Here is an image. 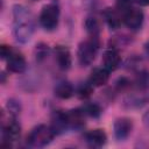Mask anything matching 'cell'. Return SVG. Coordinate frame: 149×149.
I'll return each mask as SVG.
<instances>
[{"mask_svg":"<svg viewBox=\"0 0 149 149\" xmlns=\"http://www.w3.org/2000/svg\"><path fill=\"white\" fill-rule=\"evenodd\" d=\"M7 109H8L9 115L15 116L16 114H19V113H20L21 107H20V104H19L17 101H15V100L10 99V100H8V101H7Z\"/></svg>","mask_w":149,"mask_h":149,"instance_id":"obj_21","label":"cell"},{"mask_svg":"<svg viewBox=\"0 0 149 149\" xmlns=\"http://www.w3.org/2000/svg\"><path fill=\"white\" fill-rule=\"evenodd\" d=\"M86 143L92 148H100L107 141V135L102 129H92L85 134Z\"/></svg>","mask_w":149,"mask_h":149,"instance_id":"obj_12","label":"cell"},{"mask_svg":"<svg viewBox=\"0 0 149 149\" xmlns=\"http://www.w3.org/2000/svg\"><path fill=\"white\" fill-rule=\"evenodd\" d=\"M55 135H56V133L54 132L51 126L38 125L29 133V135L27 137V142L31 147L41 148V147H45L47 144H49L52 141Z\"/></svg>","mask_w":149,"mask_h":149,"instance_id":"obj_3","label":"cell"},{"mask_svg":"<svg viewBox=\"0 0 149 149\" xmlns=\"http://www.w3.org/2000/svg\"><path fill=\"white\" fill-rule=\"evenodd\" d=\"M109 78V71L102 68H95L90 76V83L93 86H102L108 81Z\"/></svg>","mask_w":149,"mask_h":149,"instance_id":"obj_16","label":"cell"},{"mask_svg":"<svg viewBox=\"0 0 149 149\" xmlns=\"http://www.w3.org/2000/svg\"><path fill=\"white\" fill-rule=\"evenodd\" d=\"M102 15H104V17H105L106 23L108 24V27H109L111 29H118V28L121 26V21L123 20V19L121 17L122 14H121L116 8H111V7H108V8H106V9L104 10Z\"/></svg>","mask_w":149,"mask_h":149,"instance_id":"obj_14","label":"cell"},{"mask_svg":"<svg viewBox=\"0 0 149 149\" xmlns=\"http://www.w3.org/2000/svg\"><path fill=\"white\" fill-rule=\"evenodd\" d=\"M143 121H144V123H146V125H148V126H149V112L144 114V118H143Z\"/></svg>","mask_w":149,"mask_h":149,"instance_id":"obj_27","label":"cell"},{"mask_svg":"<svg viewBox=\"0 0 149 149\" xmlns=\"http://www.w3.org/2000/svg\"><path fill=\"white\" fill-rule=\"evenodd\" d=\"M92 92H93V85H92L90 81H88V83H85V84H81V85L78 87V91H77L79 98H81V99L88 98V97L92 94Z\"/></svg>","mask_w":149,"mask_h":149,"instance_id":"obj_20","label":"cell"},{"mask_svg":"<svg viewBox=\"0 0 149 149\" xmlns=\"http://www.w3.org/2000/svg\"><path fill=\"white\" fill-rule=\"evenodd\" d=\"M120 62H121V57H120L119 50L115 47H109L105 51L104 57H102L104 68L106 70H108L109 72H112V71H114L119 68Z\"/></svg>","mask_w":149,"mask_h":149,"instance_id":"obj_8","label":"cell"},{"mask_svg":"<svg viewBox=\"0 0 149 149\" xmlns=\"http://www.w3.org/2000/svg\"><path fill=\"white\" fill-rule=\"evenodd\" d=\"M48 51H49L48 45H45V44H43V43L36 45V50H35V52H36V58H37L38 61L45 58L47 55H48Z\"/></svg>","mask_w":149,"mask_h":149,"instance_id":"obj_23","label":"cell"},{"mask_svg":"<svg viewBox=\"0 0 149 149\" xmlns=\"http://www.w3.org/2000/svg\"><path fill=\"white\" fill-rule=\"evenodd\" d=\"M99 50V37H90L78 47V62L81 66H88L95 59Z\"/></svg>","mask_w":149,"mask_h":149,"instance_id":"obj_2","label":"cell"},{"mask_svg":"<svg viewBox=\"0 0 149 149\" xmlns=\"http://www.w3.org/2000/svg\"><path fill=\"white\" fill-rule=\"evenodd\" d=\"M130 85H132L130 80H129V79H127V78H125V77L119 78V79H118V81L115 83V87H116L119 91L127 90V88H129V87H130Z\"/></svg>","mask_w":149,"mask_h":149,"instance_id":"obj_24","label":"cell"},{"mask_svg":"<svg viewBox=\"0 0 149 149\" xmlns=\"http://www.w3.org/2000/svg\"><path fill=\"white\" fill-rule=\"evenodd\" d=\"M85 28L90 34V37H99L100 33V24L99 21L94 16H88L85 20Z\"/></svg>","mask_w":149,"mask_h":149,"instance_id":"obj_18","label":"cell"},{"mask_svg":"<svg viewBox=\"0 0 149 149\" xmlns=\"http://www.w3.org/2000/svg\"><path fill=\"white\" fill-rule=\"evenodd\" d=\"M83 111H84L85 115H88V116H92V118H98L101 114V107L95 102L85 105L83 107Z\"/></svg>","mask_w":149,"mask_h":149,"instance_id":"obj_19","label":"cell"},{"mask_svg":"<svg viewBox=\"0 0 149 149\" xmlns=\"http://www.w3.org/2000/svg\"><path fill=\"white\" fill-rule=\"evenodd\" d=\"M133 129V121L129 118H119L114 122V136L119 141L126 140Z\"/></svg>","mask_w":149,"mask_h":149,"instance_id":"obj_7","label":"cell"},{"mask_svg":"<svg viewBox=\"0 0 149 149\" xmlns=\"http://www.w3.org/2000/svg\"><path fill=\"white\" fill-rule=\"evenodd\" d=\"M149 102V85L144 87H136V90L129 93L125 100L123 105L127 108H140Z\"/></svg>","mask_w":149,"mask_h":149,"instance_id":"obj_5","label":"cell"},{"mask_svg":"<svg viewBox=\"0 0 149 149\" xmlns=\"http://www.w3.org/2000/svg\"><path fill=\"white\" fill-rule=\"evenodd\" d=\"M55 95L59 99H69L73 95V87L68 81H61L55 87Z\"/></svg>","mask_w":149,"mask_h":149,"instance_id":"obj_17","label":"cell"},{"mask_svg":"<svg viewBox=\"0 0 149 149\" xmlns=\"http://www.w3.org/2000/svg\"><path fill=\"white\" fill-rule=\"evenodd\" d=\"M13 34L17 42H28L34 33V19L29 9L22 5H16L13 7Z\"/></svg>","mask_w":149,"mask_h":149,"instance_id":"obj_1","label":"cell"},{"mask_svg":"<svg viewBox=\"0 0 149 149\" xmlns=\"http://www.w3.org/2000/svg\"><path fill=\"white\" fill-rule=\"evenodd\" d=\"M133 0H118V2H116V9L121 13V14H123L125 12H127L128 9H130L133 6Z\"/></svg>","mask_w":149,"mask_h":149,"instance_id":"obj_22","label":"cell"},{"mask_svg":"<svg viewBox=\"0 0 149 149\" xmlns=\"http://www.w3.org/2000/svg\"><path fill=\"white\" fill-rule=\"evenodd\" d=\"M55 56H56V62L59 69L68 70L71 66V54L66 47L57 45L55 48Z\"/></svg>","mask_w":149,"mask_h":149,"instance_id":"obj_13","label":"cell"},{"mask_svg":"<svg viewBox=\"0 0 149 149\" xmlns=\"http://www.w3.org/2000/svg\"><path fill=\"white\" fill-rule=\"evenodd\" d=\"M69 128L72 129H81L85 125V113L83 108H76L65 112Z\"/></svg>","mask_w":149,"mask_h":149,"instance_id":"obj_11","label":"cell"},{"mask_svg":"<svg viewBox=\"0 0 149 149\" xmlns=\"http://www.w3.org/2000/svg\"><path fill=\"white\" fill-rule=\"evenodd\" d=\"M20 135H21V127L14 120V118H12L2 128V139L5 142L10 144L12 142L19 140Z\"/></svg>","mask_w":149,"mask_h":149,"instance_id":"obj_10","label":"cell"},{"mask_svg":"<svg viewBox=\"0 0 149 149\" xmlns=\"http://www.w3.org/2000/svg\"><path fill=\"white\" fill-rule=\"evenodd\" d=\"M56 134L65 132V129H69L68 120H66V113L64 111H57L52 115V122L50 125Z\"/></svg>","mask_w":149,"mask_h":149,"instance_id":"obj_15","label":"cell"},{"mask_svg":"<svg viewBox=\"0 0 149 149\" xmlns=\"http://www.w3.org/2000/svg\"><path fill=\"white\" fill-rule=\"evenodd\" d=\"M122 19H123L125 24L129 29L136 30V29L141 28V26L143 23V20H144V15H143L142 10L132 7L130 9H128L127 12H125L122 14Z\"/></svg>","mask_w":149,"mask_h":149,"instance_id":"obj_6","label":"cell"},{"mask_svg":"<svg viewBox=\"0 0 149 149\" xmlns=\"http://www.w3.org/2000/svg\"><path fill=\"white\" fill-rule=\"evenodd\" d=\"M27 68V62L26 58L23 57L22 54L13 50L9 55V57L7 58V69L10 72L14 73H21L26 70Z\"/></svg>","mask_w":149,"mask_h":149,"instance_id":"obj_9","label":"cell"},{"mask_svg":"<svg viewBox=\"0 0 149 149\" xmlns=\"http://www.w3.org/2000/svg\"><path fill=\"white\" fill-rule=\"evenodd\" d=\"M133 1L140 6H149V0H133Z\"/></svg>","mask_w":149,"mask_h":149,"instance_id":"obj_26","label":"cell"},{"mask_svg":"<svg viewBox=\"0 0 149 149\" xmlns=\"http://www.w3.org/2000/svg\"><path fill=\"white\" fill-rule=\"evenodd\" d=\"M144 50H146V54H147V56L149 57V41L146 43V45H144Z\"/></svg>","mask_w":149,"mask_h":149,"instance_id":"obj_28","label":"cell"},{"mask_svg":"<svg viewBox=\"0 0 149 149\" xmlns=\"http://www.w3.org/2000/svg\"><path fill=\"white\" fill-rule=\"evenodd\" d=\"M59 7L56 3L45 5L40 14V23L45 30H54L58 26Z\"/></svg>","mask_w":149,"mask_h":149,"instance_id":"obj_4","label":"cell"},{"mask_svg":"<svg viewBox=\"0 0 149 149\" xmlns=\"http://www.w3.org/2000/svg\"><path fill=\"white\" fill-rule=\"evenodd\" d=\"M13 51V49L8 45H1V58L3 59H7L10 55V52Z\"/></svg>","mask_w":149,"mask_h":149,"instance_id":"obj_25","label":"cell"}]
</instances>
